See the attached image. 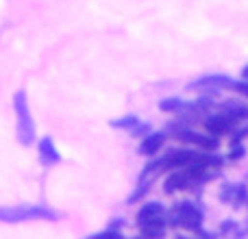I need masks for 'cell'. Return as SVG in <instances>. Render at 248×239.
<instances>
[{
	"label": "cell",
	"instance_id": "cell-14",
	"mask_svg": "<svg viewBox=\"0 0 248 239\" xmlns=\"http://www.w3.org/2000/svg\"><path fill=\"white\" fill-rule=\"evenodd\" d=\"M242 76H244V78H246V81H248V65H246V68H244V72H242Z\"/></svg>",
	"mask_w": 248,
	"mask_h": 239
},
{
	"label": "cell",
	"instance_id": "cell-8",
	"mask_svg": "<svg viewBox=\"0 0 248 239\" xmlns=\"http://www.w3.org/2000/svg\"><path fill=\"white\" fill-rule=\"evenodd\" d=\"M39 154H42L44 163H57L59 161V152H57V148H55V144H52L50 137L42 139V144H39Z\"/></svg>",
	"mask_w": 248,
	"mask_h": 239
},
{
	"label": "cell",
	"instance_id": "cell-4",
	"mask_svg": "<svg viewBox=\"0 0 248 239\" xmlns=\"http://www.w3.org/2000/svg\"><path fill=\"white\" fill-rule=\"evenodd\" d=\"M170 218L176 226H183V228H187V231H198L201 222H202V213L194 205H189V202L176 205L174 211L170 213Z\"/></svg>",
	"mask_w": 248,
	"mask_h": 239
},
{
	"label": "cell",
	"instance_id": "cell-10",
	"mask_svg": "<svg viewBox=\"0 0 248 239\" xmlns=\"http://www.w3.org/2000/svg\"><path fill=\"white\" fill-rule=\"evenodd\" d=\"M209 85H227V87H233L235 83H233L231 78H227V76H207V78H202V81L198 83V87H209Z\"/></svg>",
	"mask_w": 248,
	"mask_h": 239
},
{
	"label": "cell",
	"instance_id": "cell-11",
	"mask_svg": "<svg viewBox=\"0 0 248 239\" xmlns=\"http://www.w3.org/2000/svg\"><path fill=\"white\" fill-rule=\"evenodd\" d=\"M159 107H161L163 111H181V109H185V103H183V100L170 98V100H161V103H159Z\"/></svg>",
	"mask_w": 248,
	"mask_h": 239
},
{
	"label": "cell",
	"instance_id": "cell-13",
	"mask_svg": "<svg viewBox=\"0 0 248 239\" xmlns=\"http://www.w3.org/2000/svg\"><path fill=\"white\" fill-rule=\"evenodd\" d=\"M237 91H242L244 96H248V83H237V85H233Z\"/></svg>",
	"mask_w": 248,
	"mask_h": 239
},
{
	"label": "cell",
	"instance_id": "cell-6",
	"mask_svg": "<svg viewBox=\"0 0 248 239\" xmlns=\"http://www.w3.org/2000/svg\"><path fill=\"white\" fill-rule=\"evenodd\" d=\"M207 131L214 133V135H218V133H227L229 128L233 126V118L231 116H216L211 120H207Z\"/></svg>",
	"mask_w": 248,
	"mask_h": 239
},
{
	"label": "cell",
	"instance_id": "cell-9",
	"mask_svg": "<svg viewBox=\"0 0 248 239\" xmlns=\"http://www.w3.org/2000/svg\"><path fill=\"white\" fill-rule=\"evenodd\" d=\"M179 139H187V141H192V144H198V146H202V148H216V139H207V137H201V135H196V133H179Z\"/></svg>",
	"mask_w": 248,
	"mask_h": 239
},
{
	"label": "cell",
	"instance_id": "cell-12",
	"mask_svg": "<svg viewBox=\"0 0 248 239\" xmlns=\"http://www.w3.org/2000/svg\"><path fill=\"white\" fill-rule=\"evenodd\" d=\"M137 124V120L133 118V116H128V118H124V120H118V122H113V126H118V128H128V126H135Z\"/></svg>",
	"mask_w": 248,
	"mask_h": 239
},
{
	"label": "cell",
	"instance_id": "cell-2",
	"mask_svg": "<svg viewBox=\"0 0 248 239\" xmlns=\"http://www.w3.org/2000/svg\"><path fill=\"white\" fill-rule=\"evenodd\" d=\"M13 107H16V118H17V139L24 146L33 144L35 139V124L29 113V105H26V94L17 91L13 96Z\"/></svg>",
	"mask_w": 248,
	"mask_h": 239
},
{
	"label": "cell",
	"instance_id": "cell-7",
	"mask_svg": "<svg viewBox=\"0 0 248 239\" xmlns=\"http://www.w3.org/2000/svg\"><path fill=\"white\" fill-rule=\"evenodd\" d=\"M163 141H166V135H163V133H153V135H148L140 148L141 154H155L163 146Z\"/></svg>",
	"mask_w": 248,
	"mask_h": 239
},
{
	"label": "cell",
	"instance_id": "cell-1",
	"mask_svg": "<svg viewBox=\"0 0 248 239\" xmlns=\"http://www.w3.org/2000/svg\"><path fill=\"white\" fill-rule=\"evenodd\" d=\"M29 220H55V213L37 205L0 207V222L16 224V222H29Z\"/></svg>",
	"mask_w": 248,
	"mask_h": 239
},
{
	"label": "cell",
	"instance_id": "cell-5",
	"mask_svg": "<svg viewBox=\"0 0 248 239\" xmlns=\"http://www.w3.org/2000/svg\"><path fill=\"white\" fill-rule=\"evenodd\" d=\"M196 179V176L192 174V172L187 170V167H183L181 172H174V174L170 176V179L166 180V192H176V189H185L189 185V180Z\"/></svg>",
	"mask_w": 248,
	"mask_h": 239
},
{
	"label": "cell",
	"instance_id": "cell-3",
	"mask_svg": "<svg viewBox=\"0 0 248 239\" xmlns=\"http://www.w3.org/2000/svg\"><path fill=\"white\" fill-rule=\"evenodd\" d=\"M137 222H140L141 231L146 235H161L163 228H166V213H163V207L159 202H148L140 209L137 213Z\"/></svg>",
	"mask_w": 248,
	"mask_h": 239
}]
</instances>
